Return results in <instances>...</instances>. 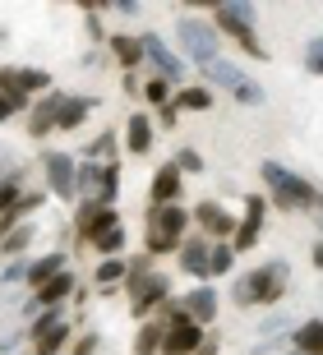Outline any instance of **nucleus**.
Listing matches in <instances>:
<instances>
[{"instance_id":"obj_41","label":"nucleus","mask_w":323,"mask_h":355,"mask_svg":"<svg viewBox=\"0 0 323 355\" xmlns=\"http://www.w3.org/2000/svg\"><path fill=\"white\" fill-rule=\"evenodd\" d=\"M0 282H10V286H14V282H28V263H24V259H14V263L0 272Z\"/></svg>"},{"instance_id":"obj_1","label":"nucleus","mask_w":323,"mask_h":355,"mask_svg":"<svg viewBox=\"0 0 323 355\" xmlns=\"http://www.w3.org/2000/svg\"><path fill=\"white\" fill-rule=\"evenodd\" d=\"M258 175H263V184L272 189V203L277 208H323V194L314 189L305 175L286 171L282 162H263L258 166Z\"/></svg>"},{"instance_id":"obj_2","label":"nucleus","mask_w":323,"mask_h":355,"mask_svg":"<svg viewBox=\"0 0 323 355\" xmlns=\"http://www.w3.org/2000/svg\"><path fill=\"white\" fill-rule=\"evenodd\" d=\"M282 291H286V259H272V263L254 268V272L235 277L231 295H235V304H277Z\"/></svg>"},{"instance_id":"obj_16","label":"nucleus","mask_w":323,"mask_h":355,"mask_svg":"<svg viewBox=\"0 0 323 355\" xmlns=\"http://www.w3.org/2000/svg\"><path fill=\"white\" fill-rule=\"evenodd\" d=\"M208 236H185L181 240V272L190 277H208Z\"/></svg>"},{"instance_id":"obj_43","label":"nucleus","mask_w":323,"mask_h":355,"mask_svg":"<svg viewBox=\"0 0 323 355\" xmlns=\"http://www.w3.org/2000/svg\"><path fill=\"white\" fill-rule=\"evenodd\" d=\"M157 116H162V130H176V120H181V111H176V102H167L162 111H157Z\"/></svg>"},{"instance_id":"obj_45","label":"nucleus","mask_w":323,"mask_h":355,"mask_svg":"<svg viewBox=\"0 0 323 355\" xmlns=\"http://www.w3.org/2000/svg\"><path fill=\"white\" fill-rule=\"evenodd\" d=\"M194 355H217V346H208V342H204V346H199Z\"/></svg>"},{"instance_id":"obj_33","label":"nucleus","mask_w":323,"mask_h":355,"mask_svg":"<svg viewBox=\"0 0 323 355\" xmlns=\"http://www.w3.org/2000/svg\"><path fill=\"white\" fill-rule=\"evenodd\" d=\"M143 250H148V259H157V254H181V240L167 236V231H148Z\"/></svg>"},{"instance_id":"obj_18","label":"nucleus","mask_w":323,"mask_h":355,"mask_svg":"<svg viewBox=\"0 0 323 355\" xmlns=\"http://www.w3.org/2000/svg\"><path fill=\"white\" fill-rule=\"evenodd\" d=\"M181 198V171H176V162H162L153 171V203L157 208H167V203H176Z\"/></svg>"},{"instance_id":"obj_26","label":"nucleus","mask_w":323,"mask_h":355,"mask_svg":"<svg viewBox=\"0 0 323 355\" xmlns=\"http://www.w3.org/2000/svg\"><path fill=\"white\" fill-rule=\"evenodd\" d=\"M125 222H120V226H111V231H102V236H97V240H92V250H97V254H102V259H125Z\"/></svg>"},{"instance_id":"obj_5","label":"nucleus","mask_w":323,"mask_h":355,"mask_svg":"<svg viewBox=\"0 0 323 355\" xmlns=\"http://www.w3.org/2000/svg\"><path fill=\"white\" fill-rule=\"evenodd\" d=\"M125 295H129V309L148 323V314L171 300V282L162 272H129L125 277Z\"/></svg>"},{"instance_id":"obj_40","label":"nucleus","mask_w":323,"mask_h":355,"mask_svg":"<svg viewBox=\"0 0 323 355\" xmlns=\"http://www.w3.org/2000/svg\"><path fill=\"white\" fill-rule=\"evenodd\" d=\"M14 111H28L24 92H0V120H14Z\"/></svg>"},{"instance_id":"obj_36","label":"nucleus","mask_w":323,"mask_h":355,"mask_svg":"<svg viewBox=\"0 0 323 355\" xmlns=\"http://www.w3.org/2000/svg\"><path fill=\"white\" fill-rule=\"evenodd\" d=\"M33 236H38L33 226H19L14 236H5V240H0V254H10V259H14V254H24L28 245H33Z\"/></svg>"},{"instance_id":"obj_22","label":"nucleus","mask_w":323,"mask_h":355,"mask_svg":"<svg viewBox=\"0 0 323 355\" xmlns=\"http://www.w3.org/2000/svg\"><path fill=\"white\" fill-rule=\"evenodd\" d=\"M291 346H296V355H323V318L300 323V328L291 332Z\"/></svg>"},{"instance_id":"obj_46","label":"nucleus","mask_w":323,"mask_h":355,"mask_svg":"<svg viewBox=\"0 0 323 355\" xmlns=\"http://www.w3.org/2000/svg\"><path fill=\"white\" fill-rule=\"evenodd\" d=\"M291 355H296V351H291Z\"/></svg>"},{"instance_id":"obj_9","label":"nucleus","mask_w":323,"mask_h":355,"mask_svg":"<svg viewBox=\"0 0 323 355\" xmlns=\"http://www.w3.org/2000/svg\"><path fill=\"white\" fill-rule=\"evenodd\" d=\"M56 83H51V74L47 69H33V65H0V92H51Z\"/></svg>"},{"instance_id":"obj_14","label":"nucleus","mask_w":323,"mask_h":355,"mask_svg":"<svg viewBox=\"0 0 323 355\" xmlns=\"http://www.w3.org/2000/svg\"><path fill=\"white\" fill-rule=\"evenodd\" d=\"M190 212L181 208V203H167V208H148V231H167V236H176V240H185V231H190Z\"/></svg>"},{"instance_id":"obj_21","label":"nucleus","mask_w":323,"mask_h":355,"mask_svg":"<svg viewBox=\"0 0 323 355\" xmlns=\"http://www.w3.org/2000/svg\"><path fill=\"white\" fill-rule=\"evenodd\" d=\"M106 46H111V55H116V65L125 69V74H129V69H134V65L143 60V42H139V37H125V33H111V37H106Z\"/></svg>"},{"instance_id":"obj_35","label":"nucleus","mask_w":323,"mask_h":355,"mask_svg":"<svg viewBox=\"0 0 323 355\" xmlns=\"http://www.w3.org/2000/svg\"><path fill=\"white\" fill-rule=\"evenodd\" d=\"M143 97H148V102H153V106H157V111H162V106H167V102H171V97H176V88H171V83H167V79H157V74H153V79L143 83Z\"/></svg>"},{"instance_id":"obj_11","label":"nucleus","mask_w":323,"mask_h":355,"mask_svg":"<svg viewBox=\"0 0 323 355\" xmlns=\"http://www.w3.org/2000/svg\"><path fill=\"white\" fill-rule=\"evenodd\" d=\"M42 171H47V184L56 189V198L78 194V162L69 157V153H47V157H42Z\"/></svg>"},{"instance_id":"obj_32","label":"nucleus","mask_w":323,"mask_h":355,"mask_svg":"<svg viewBox=\"0 0 323 355\" xmlns=\"http://www.w3.org/2000/svg\"><path fill=\"white\" fill-rule=\"evenodd\" d=\"M97 189H102V162H83L78 166V194L97 198Z\"/></svg>"},{"instance_id":"obj_27","label":"nucleus","mask_w":323,"mask_h":355,"mask_svg":"<svg viewBox=\"0 0 323 355\" xmlns=\"http://www.w3.org/2000/svg\"><path fill=\"white\" fill-rule=\"evenodd\" d=\"M120 198V162H102V189H97V203L116 208Z\"/></svg>"},{"instance_id":"obj_4","label":"nucleus","mask_w":323,"mask_h":355,"mask_svg":"<svg viewBox=\"0 0 323 355\" xmlns=\"http://www.w3.org/2000/svg\"><path fill=\"white\" fill-rule=\"evenodd\" d=\"M176 42L185 46V55H190L194 65H217L222 60V37H217V28L204 24V19H181L176 24Z\"/></svg>"},{"instance_id":"obj_38","label":"nucleus","mask_w":323,"mask_h":355,"mask_svg":"<svg viewBox=\"0 0 323 355\" xmlns=\"http://www.w3.org/2000/svg\"><path fill=\"white\" fill-rule=\"evenodd\" d=\"M305 69L323 79V33H319V37H310V42H305Z\"/></svg>"},{"instance_id":"obj_13","label":"nucleus","mask_w":323,"mask_h":355,"mask_svg":"<svg viewBox=\"0 0 323 355\" xmlns=\"http://www.w3.org/2000/svg\"><path fill=\"white\" fill-rule=\"evenodd\" d=\"M190 217L199 222V231H208V236L217 240V245H231V236H235V217H226L217 203H199Z\"/></svg>"},{"instance_id":"obj_42","label":"nucleus","mask_w":323,"mask_h":355,"mask_svg":"<svg viewBox=\"0 0 323 355\" xmlns=\"http://www.w3.org/2000/svg\"><path fill=\"white\" fill-rule=\"evenodd\" d=\"M97 342H102L97 332H83V337L74 342V355H92V351H97Z\"/></svg>"},{"instance_id":"obj_39","label":"nucleus","mask_w":323,"mask_h":355,"mask_svg":"<svg viewBox=\"0 0 323 355\" xmlns=\"http://www.w3.org/2000/svg\"><path fill=\"white\" fill-rule=\"evenodd\" d=\"M176 171H181V175L185 171H190V175L204 171V153H199V148H181V153H176Z\"/></svg>"},{"instance_id":"obj_31","label":"nucleus","mask_w":323,"mask_h":355,"mask_svg":"<svg viewBox=\"0 0 323 355\" xmlns=\"http://www.w3.org/2000/svg\"><path fill=\"white\" fill-rule=\"evenodd\" d=\"M235 268V250L231 245H213L208 250V277H226Z\"/></svg>"},{"instance_id":"obj_25","label":"nucleus","mask_w":323,"mask_h":355,"mask_svg":"<svg viewBox=\"0 0 323 355\" xmlns=\"http://www.w3.org/2000/svg\"><path fill=\"white\" fill-rule=\"evenodd\" d=\"M162 342H167L162 318H148V323L139 328V337H134V355H157V351H162Z\"/></svg>"},{"instance_id":"obj_24","label":"nucleus","mask_w":323,"mask_h":355,"mask_svg":"<svg viewBox=\"0 0 323 355\" xmlns=\"http://www.w3.org/2000/svg\"><path fill=\"white\" fill-rule=\"evenodd\" d=\"M56 272H65V254H60V250L42 254L38 263H28V286H33V291H42V286H47V282H51Z\"/></svg>"},{"instance_id":"obj_37","label":"nucleus","mask_w":323,"mask_h":355,"mask_svg":"<svg viewBox=\"0 0 323 355\" xmlns=\"http://www.w3.org/2000/svg\"><path fill=\"white\" fill-rule=\"evenodd\" d=\"M65 342H69V328L60 323V328H51V332H47V337L38 342V355H60V346H65Z\"/></svg>"},{"instance_id":"obj_17","label":"nucleus","mask_w":323,"mask_h":355,"mask_svg":"<svg viewBox=\"0 0 323 355\" xmlns=\"http://www.w3.org/2000/svg\"><path fill=\"white\" fill-rule=\"evenodd\" d=\"M185 309H190V318L194 323H199V328H208V323H213V318H217V291L208 286H194L190 295H185Z\"/></svg>"},{"instance_id":"obj_20","label":"nucleus","mask_w":323,"mask_h":355,"mask_svg":"<svg viewBox=\"0 0 323 355\" xmlns=\"http://www.w3.org/2000/svg\"><path fill=\"white\" fill-rule=\"evenodd\" d=\"M148 148H153V120H148V116H129L125 120V153L143 157Z\"/></svg>"},{"instance_id":"obj_44","label":"nucleus","mask_w":323,"mask_h":355,"mask_svg":"<svg viewBox=\"0 0 323 355\" xmlns=\"http://www.w3.org/2000/svg\"><path fill=\"white\" fill-rule=\"evenodd\" d=\"M310 259H314V268H323V240H314V245H310Z\"/></svg>"},{"instance_id":"obj_7","label":"nucleus","mask_w":323,"mask_h":355,"mask_svg":"<svg viewBox=\"0 0 323 355\" xmlns=\"http://www.w3.org/2000/svg\"><path fill=\"white\" fill-rule=\"evenodd\" d=\"M111 226H120V212L106 208V203H97V198H83L78 203V217H74V231L83 245H92V240L102 236V231H111Z\"/></svg>"},{"instance_id":"obj_23","label":"nucleus","mask_w":323,"mask_h":355,"mask_svg":"<svg viewBox=\"0 0 323 355\" xmlns=\"http://www.w3.org/2000/svg\"><path fill=\"white\" fill-rule=\"evenodd\" d=\"M74 291H78V286H74V272H56L51 282H47L38 295H33V300H38L42 309H56V304H60L65 295H74Z\"/></svg>"},{"instance_id":"obj_12","label":"nucleus","mask_w":323,"mask_h":355,"mask_svg":"<svg viewBox=\"0 0 323 355\" xmlns=\"http://www.w3.org/2000/svg\"><path fill=\"white\" fill-rule=\"evenodd\" d=\"M69 97V92H60V88H51L47 97H38V102L28 106V134L33 139H47V134L56 130V111H60V102Z\"/></svg>"},{"instance_id":"obj_8","label":"nucleus","mask_w":323,"mask_h":355,"mask_svg":"<svg viewBox=\"0 0 323 355\" xmlns=\"http://www.w3.org/2000/svg\"><path fill=\"white\" fill-rule=\"evenodd\" d=\"M143 60H153V69H157V79H167L171 88H176V83H185V60L176 51H171L167 42L157 37V33H143Z\"/></svg>"},{"instance_id":"obj_10","label":"nucleus","mask_w":323,"mask_h":355,"mask_svg":"<svg viewBox=\"0 0 323 355\" xmlns=\"http://www.w3.org/2000/svg\"><path fill=\"white\" fill-rule=\"evenodd\" d=\"M263 212H268V198L263 194H245V217L235 222V236H231V250L245 254L258 245V231H263Z\"/></svg>"},{"instance_id":"obj_15","label":"nucleus","mask_w":323,"mask_h":355,"mask_svg":"<svg viewBox=\"0 0 323 355\" xmlns=\"http://www.w3.org/2000/svg\"><path fill=\"white\" fill-rule=\"evenodd\" d=\"M199 346H204V328L199 323H181V328H167L162 355H194Z\"/></svg>"},{"instance_id":"obj_28","label":"nucleus","mask_w":323,"mask_h":355,"mask_svg":"<svg viewBox=\"0 0 323 355\" xmlns=\"http://www.w3.org/2000/svg\"><path fill=\"white\" fill-rule=\"evenodd\" d=\"M19 198H24V171L14 166L10 175H0V217H5V212H10Z\"/></svg>"},{"instance_id":"obj_29","label":"nucleus","mask_w":323,"mask_h":355,"mask_svg":"<svg viewBox=\"0 0 323 355\" xmlns=\"http://www.w3.org/2000/svg\"><path fill=\"white\" fill-rule=\"evenodd\" d=\"M171 102H176V111H208L213 106V92L208 88H181Z\"/></svg>"},{"instance_id":"obj_19","label":"nucleus","mask_w":323,"mask_h":355,"mask_svg":"<svg viewBox=\"0 0 323 355\" xmlns=\"http://www.w3.org/2000/svg\"><path fill=\"white\" fill-rule=\"evenodd\" d=\"M92 106H97L92 97H65L60 111H56V130H78V125L92 116Z\"/></svg>"},{"instance_id":"obj_30","label":"nucleus","mask_w":323,"mask_h":355,"mask_svg":"<svg viewBox=\"0 0 323 355\" xmlns=\"http://www.w3.org/2000/svg\"><path fill=\"white\" fill-rule=\"evenodd\" d=\"M129 277V263L125 259H102V263H97V272H92V282H97V286H116V282H125Z\"/></svg>"},{"instance_id":"obj_6","label":"nucleus","mask_w":323,"mask_h":355,"mask_svg":"<svg viewBox=\"0 0 323 355\" xmlns=\"http://www.w3.org/2000/svg\"><path fill=\"white\" fill-rule=\"evenodd\" d=\"M204 74H208L213 83H222V88L231 92L235 102H245V106H263V102H268L263 83H258V79H249L245 69H240V65H231V60H217V65H208Z\"/></svg>"},{"instance_id":"obj_34","label":"nucleus","mask_w":323,"mask_h":355,"mask_svg":"<svg viewBox=\"0 0 323 355\" xmlns=\"http://www.w3.org/2000/svg\"><path fill=\"white\" fill-rule=\"evenodd\" d=\"M60 323H65L60 309H42V314L33 318V323H28V337H33V342H42V337H47L51 328H60Z\"/></svg>"},{"instance_id":"obj_3","label":"nucleus","mask_w":323,"mask_h":355,"mask_svg":"<svg viewBox=\"0 0 323 355\" xmlns=\"http://www.w3.org/2000/svg\"><path fill=\"white\" fill-rule=\"evenodd\" d=\"M213 28H222L226 37H235L245 55H254V60H268L263 42L254 37V5H231V0L213 5Z\"/></svg>"}]
</instances>
